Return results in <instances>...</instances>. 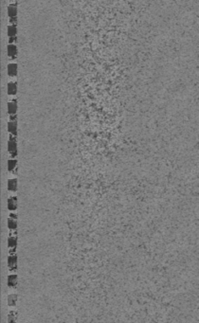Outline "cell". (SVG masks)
Returning a JSON list of instances; mask_svg holds the SVG:
<instances>
[{
	"mask_svg": "<svg viewBox=\"0 0 199 323\" xmlns=\"http://www.w3.org/2000/svg\"><path fill=\"white\" fill-rule=\"evenodd\" d=\"M17 74V64L11 63L8 64V75L10 77H15Z\"/></svg>",
	"mask_w": 199,
	"mask_h": 323,
	"instance_id": "obj_4",
	"label": "cell"
},
{
	"mask_svg": "<svg viewBox=\"0 0 199 323\" xmlns=\"http://www.w3.org/2000/svg\"><path fill=\"white\" fill-rule=\"evenodd\" d=\"M8 323H16V315L15 312L11 311L8 315Z\"/></svg>",
	"mask_w": 199,
	"mask_h": 323,
	"instance_id": "obj_16",
	"label": "cell"
},
{
	"mask_svg": "<svg viewBox=\"0 0 199 323\" xmlns=\"http://www.w3.org/2000/svg\"><path fill=\"white\" fill-rule=\"evenodd\" d=\"M8 266L11 271H15L17 267V258L16 255L12 254L8 257Z\"/></svg>",
	"mask_w": 199,
	"mask_h": 323,
	"instance_id": "obj_2",
	"label": "cell"
},
{
	"mask_svg": "<svg viewBox=\"0 0 199 323\" xmlns=\"http://www.w3.org/2000/svg\"><path fill=\"white\" fill-rule=\"evenodd\" d=\"M17 208V198L15 196H12L8 199V209L9 210H15Z\"/></svg>",
	"mask_w": 199,
	"mask_h": 323,
	"instance_id": "obj_7",
	"label": "cell"
},
{
	"mask_svg": "<svg viewBox=\"0 0 199 323\" xmlns=\"http://www.w3.org/2000/svg\"><path fill=\"white\" fill-rule=\"evenodd\" d=\"M16 127H17V125H16V122H13V121H11V122H8V131L10 132V133H12L14 136H16V135H17Z\"/></svg>",
	"mask_w": 199,
	"mask_h": 323,
	"instance_id": "obj_10",
	"label": "cell"
},
{
	"mask_svg": "<svg viewBox=\"0 0 199 323\" xmlns=\"http://www.w3.org/2000/svg\"><path fill=\"white\" fill-rule=\"evenodd\" d=\"M17 111V104H16V100H13V101H9L8 103V113L11 116L16 115Z\"/></svg>",
	"mask_w": 199,
	"mask_h": 323,
	"instance_id": "obj_3",
	"label": "cell"
},
{
	"mask_svg": "<svg viewBox=\"0 0 199 323\" xmlns=\"http://www.w3.org/2000/svg\"><path fill=\"white\" fill-rule=\"evenodd\" d=\"M17 304V295L10 294L8 296V305L10 307H15Z\"/></svg>",
	"mask_w": 199,
	"mask_h": 323,
	"instance_id": "obj_8",
	"label": "cell"
},
{
	"mask_svg": "<svg viewBox=\"0 0 199 323\" xmlns=\"http://www.w3.org/2000/svg\"><path fill=\"white\" fill-rule=\"evenodd\" d=\"M8 150L9 153L11 154L12 158H15L17 155V146H16V140L14 136H10L8 141Z\"/></svg>",
	"mask_w": 199,
	"mask_h": 323,
	"instance_id": "obj_1",
	"label": "cell"
},
{
	"mask_svg": "<svg viewBox=\"0 0 199 323\" xmlns=\"http://www.w3.org/2000/svg\"><path fill=\"white\" fill-rule=\"evenodd\" d=\"M17 188V180L15 178H11L8 180V190L11 191H15Z\"/></svg>",
	"mask_w": 199,
	"mask_h": 323,
	"instance_id": "obj_11",
	"label": "cell"
},
{
	"mask_svg": "<svg viewBox=\"0 0 199 323\" xmlns=\"http://www.w3.org/2000/svg\"><path fill=\"white\" fill-rule=\"evenodd\" d=\"M16 34V27L15 25H9L8 26V35L9 37H15Z\"/></svg>",
	"mask_w": 199,
	"mask_h": 323,
	"instance_id": "obj_13",
	"label": "cell"
},
{
	"mask_svg": "<svg viewBox=\"0 0 199 323\" xmlns=\"http://www.w3.org/2000/svg\"><path fill=\"white\" fill-rule=\"evenodd\" d=\"M7 88H8V94H9V95H14V94L16 93L17 86H16V84H15L14 82H8Z\"/></svg>",
	"mask_w": 199,
	"mask_h": 323,
	"instance_id": "obj_9",
	"label": "cell"
},
{
	"mask_svg": "<svg viewBox=\"0 0 199 323\" xmlns=\"http://www.w3.org/2000/svg\"><path fill=\"white\" fill-rule=\"evenodd\" d=\"M7 284L9 287L11 288H14L16 284H17V276L13 274V275H9L8 279H7Z\"/></svg>",
	"mask_w": 199,
	"mask_h": 323,
	"instance_id": "obj_6",
	"label": "cell"
},
{
	"mask_svg": "<svg viewBox=\"0 0 199 323\" xmlns=\"http://www.w3.org/2000/svg\"><path fill=\"white\" fill-rule=\"evenodd\" d=\"M16 39H15V37H10V38H9V43H13V42H14Z\"/></svg>",
	"mask_w": 199,
	"mask_h": 323,
	"instance_id": "obj_19",
	"label": "cell"
},
{
	"mask_svg": "<svg viewBox=\"0 0 199 323\" xmlns=\"http://www.w3.org/2000/svg\"><path fill=\"white\" fill-rule=\"evenodd\" d=\"M17 161L15 159H9L8 160V170L10 172H13L15 169Z\"/></svg>",
	"mask_w": 199,
	"mask_h": 323,
	"instance_id": "obj_17",
	"label": "cell"
},
{
	"mask_svg": "<svg viewBox=\"0 0 199 323\" xmlns=\"http://www.w3.org/2000/svg\"><path fill=\"white\" fill-rule=\"evenodd\" d=\"M7 50H8L9 57H12L13 59H14V58L16 57V55H17V48H16L15 45H13V44H9L8 48H7Z\"/></svg>",
	"mask_w": 199,
	"mask_h": 323,
	"instance_id": "obj_5",
	"label": "cell"
},
{
	"mask_svg": "<svg viewBox=\"0 0 199 323\" xmlns=\"http://www.w3.org/2000/svg\"><path fill=\"white\" fill-rule=\"evenodd\" d=\"M16 13H17L16 6L14 4H11L10 6L8 7V14H9V16H10V18H15L16 17Z\"/></svg>",
	"mask_w": 199,
	"mask_h": 323,
	"instance_id": "obj_12",
	"label": "cell"
},
{
	"mask_svg": "<svg viewBox=\"0 0 199 323\" xmlns=\"http://www.w3.org/2000/svg\"><path fill=\"white\" fill-rule=\"evenodd\" d=\"M16 244H17V241H16L15 237H13V236L9 237V239H8V246H9V248H15Z\"/></svg>",
	"mask_w": 199,
	"mask_h": 323,
	"instance_id": "obj_15",
	"label": "cell"
},
{
	"mask_svg": "<svg viewBox=\"0 0 199 323\" xmlns=\"http://www.w3.org/2000/svg\"><path fill=\"white\" fill-rule=\"evenodd\" d=\"M10 218H12V219H14V220H16V218H17V215H15L14 213H11V214H10Z\"/></svg>",
	"mask_w": 199,
	"mask_h": 323,
	"instance_id": "obj_18",
	"label": "cell"
},
{
	"mask_svg": "<svg viewBox=\"0 0 199 323\" xmlns=\"http://www.w3.org/2000/svg\"><path fill=\"white\" fill-rule=\"evenodd\" d=\"M8 227H9V229H11V230H15L16 227H17L16 220L12 219V218H9L8 219Z\"/></svg>",
	"mask_w": 199,
	"mask_h": 323,
	"instance_id": "obj_14",
	"label": "cell"
}]
</instances>
